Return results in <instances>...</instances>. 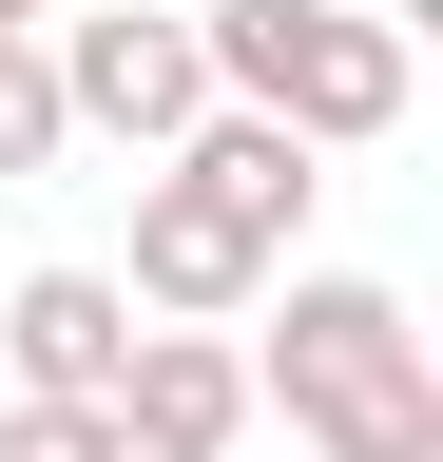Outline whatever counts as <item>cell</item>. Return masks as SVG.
<instances>
[{
    "label": "cell",
    "instance_id": "obj_1",
    "mask_svg": "<svg viewBox=\"0 0 443 462\" xmlns=\"http://www.w3.org/2000/svg\"><path fill=\"white\" fill-rule=\"evenodd\" d=\"M290 462H443V366L385 270H270V346H232Z\"/></svg>",
    "mask_w": 443,
    "mask_h": 462
},
{
    "label": "cell",
    "instance_id": "obj_2",
    "mask_svg": "<svg viewBox=\"0 0 443 462\" xmlns=\"http://www.w3.org/2000/svg\"><path fill=\"white\" fill-rule=\"evenodd\" d=\"M193 58H212V116H270L309 173L385 154L424 97V39H385V0H193Z\"/></svg>",
    "mask_w": 443,
    "mask_h": 462
},
{
    "label": "cell",
    "instance_id": "obj_3",
    "mask_svg": "<svg viewBox=\"0 0 443 462\" xmlns=\"http://www.w3.org/2000/svg\"><path fill=\"white\" fill-rule=\"evenodd\" d=\"M39 78H59V135H116L135 173L212 116V58L174 0H97V20H39Z\"/></svg>",
    "mask_w": 443,
    "mask_h": 462
},
{
    "label": "cell",
    "instance_id": "obj_4",
    "mask_svg": "<svg viewBox=\"0 0 443 462\" xmlns=\"http://www.w3.org/2000/svg\"><path fill=\"white\" fill-rule=\"evenodd\" d=\"M116 309H135V328H232V309H270V251L193 193V173H135V270H116Z\"/></svg>",
    "mask_w": 443,
    "mask_h": 462
},
{
    "label": "cell",
    "instance_id": "obj_5",
    "mask_svg": "<svg viewBox=\"0 0 443 462\" xmlns=\"http://www.w3.org/2000/svg\"><path fill=\"white\" fill-rule=\"evenodd\" d=\"M232 443H251L232 328H135V366H116V462H232Z\"/></svg>",
    "mask_w": 443,
    "mask_h": 462
},
{
    "label": "cell",
    "instance_id": "obj_6",
    "mask_svg": "<svg viewBox=\"0 0 443 462\" xmlns=\"http://www.w3.org/2000/svg\"><path fill=\"white\" fill-rule=\"evenodd\" d=\"M0 366H20V404H116V366H135L116 270H20L0 289Z\"/></svg>",
    "mask_w": 443,
    "mask_h": 462
},
{
    "label": "cell",
    "instance_id": "obj_7",
    "mask_svg": "<svg viewBox=\"0 0 443 462\" xmlns=\"http://www.w3.org/2000/svg\"><path fill=\"white\" fill-rule=\"evenodd\" d=\"M154 173H193V193L232 212V231H251L270 270H290V251H309V212H328V173H309L290 135H270V116H193V135L154 154Z\"/></svg>",
    "mask_w": 443,
    "mask_h": 462
},
{
    "label": "cell",
    "instance_id": "obj_8",
    "mask_svg": "<svg viewBox=\"0 0 443 462\" xmlns=\"http://www.w3.org/2000/svg\"><path fill=\"white\" fill-rule=\"evenodd\" d=\"M59 78H39V39H0V173H59Z\"/></svg>",
    "mask_w": 443,
    "mask_h": 462
},
{
    "label": "cell",
    "instance_id": "obj_9",
    "mask_svg": "<svg viewBox=\"0 0 443 462\" xmlns=\"http://www.w3.org/2000/svg\"><path fill=\"white\" fill-rule=\"evenodd\" d=\"M0 462H116V404H0Z\"/></svg>",
    "mask_w": 443,
    "mask_h": 462
},
{
    "label": "cell",
    "instance_id": "obj_10",
    "mask_svg": "<svg viewBox=\"0 0 443 462\" xmlns=\"http://www.w3.org/2000/svg\"><path fill=\"white\" fill-rule=\"evenodd\" d=\"M39 20H59V0H0V39H39Z\"/></svg>",
    "mask_w": 443,
    "mask_h": 462
}]
</instances>
